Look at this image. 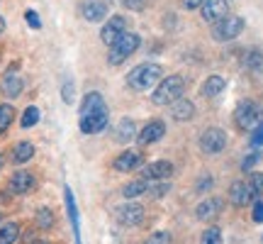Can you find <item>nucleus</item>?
<instances>
[{
    "mask_svg": "<svg viewBox=\"0 0 263 244\" xmlns=\"http://www.w3.org/2000/svg\"><path fill=\"white\" fill-rule=\"evenodd\" d=\"M110 122V110L105 105V98L98 91L85 93L83 103H81V117H78V127L83 134H98L103 132Z\"/></svg>",
    "mask_w": 263,
    "mask_h": 244,
    "instance_id": "nucleus-1",
    "label": "nucleus"
},
{
    "mask_svg": "<svg viewBox=\"0 0 263 244\" xmlns=\"http://www.w3.org/2000/svg\"><path fill=\"white\" fill-rule=\"evenodd\" d=\"M185 85H188V83H185V78H183L180 74L163 76L159 83H156L154 93H151V103L159 105V108L176 103L178 98H183V95H185Z\"/></svg>",
    "mask_w": 263,
    "mask_h": 244,
    "instance_id": "nucleus-2",
    "label": "nucleus"
},
{
    "mask_svg": "<svg viewBox=\"0 0 263 244\" xmlns=\"http://www.w3.org/2000/svg\"><path fill=\"white\" fill-rule=\"evenodd\" d=\"M163 78V68L159 64H139L127 74V85L132 91H149Z\"/></svg>",
    "mask_w": 263,
    "mask_h": 244,
    "instance_id": "nucleus-3",
    "label": "nucleus"
},
{
    "mask_svg": "<svg viewBox=\"0 0 263 244\" xmlns=\"http://www.w3.org/2000/svg\"><path fill=\"white\" fill-rule=\"evenodd\" d=\"M141 47V37L137 32H124L122 37L115 42L112 47H110V54H107V64L110 66H120L122 61H127V57H132L137 49Z\"/></svg>",
    "mask_w": 263,
    "mask_h": 244,
    "instance_id": "nucleus-4",
    "label": "nucleus"
},
{
    "mask_svg": "<svg viewBox=\"0 0 263 244\" xmlns=\"http://www.w3.org/2000/svg\"><path fill=\"white\" fill-rule=\"evenodd\" d=\"M241 29H244V18L227 15V18H222L219 22L212 25V39L215 42H232V39L241 34Z\"/></svg>",
    "mask_w": 263,
    "mask_h": 244,
    "instance_id": "nucleus-5",
    "label": "nucleus"
},
{
    "mask_svg": "<svg viewBox=\"0 0 263 244\" xmlns=\"http://www.w3.org/2000/svg\"><path fill=\"white\" fill-rule=\"evenodd\" d=\"M261 105L254 103V100H241V103L236 105V110H234V122H236V127L239 130H254L256 125L261 122Z\"/></svg>",
    "mask_w": 263,
    "mask_h": 244,
    "instance_id": "nucleus-6",
    "label": "nucleus"
},
{
    "mask_svg": "<svg viewBox=\"0 0 263 244\" xmlns=\"http://www.w3.org/2000/svg\"><path fill=\"white\" fill-rule=\"evenodd\" d=\"M22 88H25V78L20 74V64L15 61V64H10L5 68V74L0 78V93L10 98V100H15V98H20Z\"/></svg>",
    "mask_w": 263,
    "mask_h": 244,
    "instance_id": "nucleus-7",
    "label": "nucleus"
},
{
    "mask_svg": "<svg viewBox=\"0 0 263 244\" xmlns=\"http://www.w3.org/2000/svg\"><path fill=\"white\" fill-rule=\"evenodd\" d=\"M200 151L207 154V156H215L219 151H224L227 147V132L219 130V127H207L202 134H200Z\"/></svg>",
    "mask_w": 263,
    "mask_h": 244,
    "instance_id": "nucleus-8",
    "label": "nucleus"
},
{
    "mask_svg": "<svg viewBox=\"0 0 263 244\" xmlns=\"http://www.w3.org/2000/svg\"><path fill=\"white\" fill-rule=\"evenodd\" d=\"M144 217H146V210H144V205H139V203L127 200V203H122V205L115 207V220H117L120 225H124V227L141 225V222H144Z\"/></svg>",
    "mask_w": 263,
    "mask_h": 244,
    "instance_id": "nucleus-9",
    "label": "nucleus"
},
{
    "mask_svg": "<svg viewBox=\"0 0 263 244\" xmlns=\"http://www.w3.org/2000/svg\"><path fill=\"white\" fill-rule=\"evenodd\" d=\"M78 12L85 22H103L110 15V0H81Z\"/></svg>",
    "mask_w": 263,
    "mask_h": 244,
    "instance_id": "nucleus-10",
    "label": "nucleus"
},
{
    "mask_svg": "<svg viewBox=\"0 0 263 244\" xmlns=\"http://www.w3.org/2000/svg\"><path fill=\"white\" fill-rule=\"evenodd\" d=\"M124 32H127V18H124V15H112V18L105 20L103 29H100V39H103V44L112 47Z\"/></svg>",
    "mask_w": 263,
    "mask_h": 244,
    "instance_id": "nucleus-11",
    "label": "nucleus"
},
{
    "mask_svg": "<svg viewBox=\"0 0 263 244\" xmlns=\"http://www.w3.org/2000/svg\"><path fill=\"white\" fill-rule=\"evenodd\" d=\"M163 134H166V122L149 120L141 127V132H137V142H139V147H151V144H156L159 140H163Z\"/></svg>",
    "mask_w": 263,
    "mask_h": 244,
    "instance_id": "nucleus-12",
    "label": "nucleus"
},
{
    "mask_svg": "<svg viewBox=\"0 0 263 244\" xmlns=\"http://www.w3.org/2000/svg\"><path fill=\"white\" fill-rule=\"evenodd\" d=\"M37 186V179H34V173L32 171H15L8 181V188L15 193V196H29L32 190Z\"/></svg>",
    "mask_w": 263,
    "mask_h": 244,
    "instance_id": "nucleus-13",
    "label": "nucleus"
},
{
    "mask_svg": "<svg viewBox=\"0 0 263 244\" xmlns=\"http://www.w3.org/2000/svg\"><path fill=\"white\" fill-rule=\"evenodd\" d=\"M141 164H144V154H141L139 149H127V151H122V154L115 156L112 169L117 171V173H129V171L139 169Z\"/></svg>",
    "mask_w": 263,
    "mask_h": 244,
    "instance_id": "nucleus-14",
    "label": "nucleus"
},
{
    "mask_svg": "<svg viewBox=\"0 0 263 244\" xmlns=\"http://www.w3.org/2000/svg\"><path fill=\"white\" fill-rule=\"evenodd\" d=\"M171 173H173V164L168 159H159L141 166V179L144 181H168Z\"/></svg>",
    "mask_w": 263,
    "mask_h": 244,
    "instance_id": "nucleus-15",
    "label": "nucleus"
},
{
    "mask_svg": "<svg viewBox=\"0 0 263 244\" xmlns=\"http://www.w3.org/2000/svg\"><path fill=\"white\" fill-rule=\"evenodd\" d=\"M200 10H202V20L215 25V22H219L222 18L229 15V3L227 0H205Z\"/></svg>",
    "mask_w": 263,
    "mask_h": 244,
    "instance_id": "nucleus-16",
    "label": "nucleus"
},
{
    "mask_svg": "<svg viewBox=\"0 0 263 244\" xmlns=\"http://www.w3.org/2000/svg\"><path fill=\"white\" fill-rule=\"evenodd\" d=\"M64 200H66V213H68V220H71V230H73V239H76V244H83V242H81V222H78V205H76L73 190H71L68 186L64 188Z\"/></svg>",
    "mask_w": 263,
    "mask_h": 244,
    "instance_id": "nucleus-17",
    "label": "nucleus"
},
{
    "mask_svg": "<svg viewBox=\"0 0 263 244\" xmlns=\"http://www.w3.org/2000/svg\"><path fill=\"white\" fill-rule=\"evenodd\" d=\"M251 200H254V196H251V188H249L246 181H234V183L229 186V203L234 207H244V205H249Z\"/></svg>",
    "mask_w": 263,
    "mask_h": 244,
    "instance_id": "nucleus-18",
    "label": "nucleus"
},
{
    "mask_svg": "<svg viewBox=\"0 0 263 244\" xmlns=\"http://www.w3.org/2000/svg\"><path fill=\"white\" fill-rule=\"evenodd\" d=\"M171 115H173L176 122H190L195 117V103L183 95V98H178L176 103H171Z\"/></svg>",
    "mask_w": 263,
    "mask_h": 244,
    "instance_id": "nucleus-19",
    "label": "nucleus"
},
{
    "mask_svg": "<svg viewBox=\"0 0 263 244\" xmlns=\"http://www.w3.org/2000/svg\"><path fill=\"white\" fill-rule=\"evenodd\" d=\"M224 88H227V78H224V76H219V74L207 76L205 81H202V85H200V95H202V98H217V95L222 93Z\"/></svg>",
    "mask_w": 263,
    "mask_h": 244,
    "instance_id": "nucleus-20",
    "label": "nucleus"
},
{
    "mask_svg": "<svg viewBox=\"0 0 263 244\" xmlns=\"http://www.w3.org/2000/svg\"><path fill=\"white\" fill-rule=\"evenodd\" d=\"M219 210H222V200L219 198H207L195 207V217L205 222V220H212V217L219 215Z\"/></svg>",
    "mask_w": 263,
    "mask_h": 244,
    "instance_id": "nucleus-21",
    "label": "nucleus"
},
{
    "mask_svg": "<svg viewBox=\"0 0 263 244\" xmlns=\"http://www.w3.org/2000/svg\"><path fill=\"white\" fill-rule=\"evenodd\" d=\"M115 140L120 144H129L132 140H137V122L132 117H122L120 125H117V130H115Z\"/></svg>",
    "mask_w": 263,
    "mask_h": 244,
    "instance_id": "nucleus-22",
    "label": "nucleus"
},
{
    "mask_svg": "<svg viewBox=\"0 0 263 244\" xmlns=\"http://www.w3.org/2000/svg\"><path fill=\"white\" fill-rule=\"evenodd\" d=\"M34 156V144L32 142H17L15 147H12V164H25Z\"/></svg>",
    "mask_w": 263,
    "mask_h": 244,
    "instance_id": "nucleus-23",
    "label": "nucleus"
},
{
    "mask_svg": "<svg viewBox=\"0 0 263 244\" xmlns=\"http://www.w3.org/2000/svg\"><path fill=\"white\" fill-rule=\"evenodd\" d=\"M146 190H149V181L137 179V181H129L127 186H122V196L127 200H134V198H139V196H146Z\"/></svg>",
    "mask_w": 263,
    "mask_h": 244,
    "instance_id": "nucleus-24",
    "label": "nucleus"
},
{
    "mask_svg": "<svg viewBox=\"0 0 263 244\" xmlns=\"http://www.w3.org/2000/svg\"><path fill=\"white\" fill-rule=\"evenodd\" d=\"M244 66L254 74H261L263 71V51L261 49H249L244 54Z\"/></svg>",
    "mask_w": 263,
    "mask_h": 244,
    "instance_id": "nucleus-25",
    "label": "nucleus"
},
{
    "mask_svg": "<svg viewBox=\"0 0 263 244\" xmlns=\"http://www.w3.org/2000/svg\"><path fill=\"white\" fill-rule=\"evenodd\" d=\"M20 239V222L0 225V244H15Z\"/></svg>",
    "mask_w": 263,
    "mask_h": 244,
    "instance_id": "nucleus-26",
    "label": "nucleus"
},
{
    "mask_svg": "<svg viewBox=\"0 0 263 244\" xmlns=\"http://www.w3.org/2000/svg\"><path fill=\"white\" fill-rule=\"evenodd\" d=\"M15 120V108L10 103H0V134H5L8 127Z\"/></svg>",
    "mask_w": 263,
    "mask_h": 244,
    "instance_id": "nucleus-27",
    "label": "nucleus"
},
{
    "mask_svg": "<svg viewBox=\"0 0 263 244\" xmlns=\"http://www.w3.org/2000/svg\"><path fill=\"white\" fill-rule=\"evenodd\" d=\"M249 188H251V196L256 198V200H261L263 196V173H258V171H249Z\"/></svg>",
    "mask_w": 263,
    "mask_h": 244,
    "instance_id": "nucleus-28",
    "label": "nucleus"
},
{
    "mask_svg": "<svg viewBox=\"0 0 263 244\" xmlns=\"http://www.w3.org/2000/svg\"><path fill=\"white\" fill-rule=\"evenodd\" d=\"M37 122H39V108L29 105L27 110L22 113V117H20V125H22V130H29V127H34Z\"/></svg>",
    "mask_w": 263,
    "mask_h": 244,
    "instance_id": "nucleus-29",
    "label": "nucleus"
},
{
    "mask_svg": "<svg viewBox=\"0 0 263 244\" xmlns=\"http://www.w3.org/2000/svg\"><path fill=\"white\" fill-rule=\"evenodd\" d=\"M166 193H171V183H168V181H149V190H146V196L163 198Z\"/></svg>",
    "mask_w": 263,
    "mask_h": 244,
    "instance_id": "nucleus-30",
    "label": "nucleus"
},
{
    "mask_svg": "<svg viewBox=\"0 0 263 244\" xmlns=\"http://www.w3.org/2000/svg\"><path fill=\"white\" fill-rule=\"evenodd\" d=\"M37 227L39 230H51L54 227V213L49 207H39L37 210Z\"/></svg>",
    "mask_w": 263,
    "mask_h": 244,
    "instance_id": "nucleus-31",
    "label": "nucleus"
},
{
    "mask_svg": "<svg viewBox=\"0 0 263 244\" xmlns=\"http://www.w3.org/2000/svg\"><path fill=\"white\" fill-rule=\"evenodd\" d=\"M200 244H222V230L219 227H207L202 237H200Z\"/></svg>",
    "mask_w": 263,
    "mask_h": 244,
    "instance_id": "nucleus-32",
    "label": "nucleus"
},
{
    "mask_svg": "<svg viewBox=\"0 0 263 244\" xmlns=\"http://www.w3.org/2000/svg\"><path fill=\"white\" fill-rule=\"evenodd\" d=\"M173 242V237H171L168 230H159V232H151L146 239H144V244H171Z\"/></svg>",
    "mask_w": 263,
    "mask_h": 244,
    "instance_id": "nucleus-33",
    "label": "nucleus"
},
{
    "mask_svg": "<svg viewBox=\"0 0 263 244\" xmlns=\"http://www.w3.org/2000/svg\"><path fill=\"white\" fill-rule=\"evenodd\" d=\"M61 100H64L66 105H71L76 100V88H73V81H64V85H61Z\"/></svg>",
    "mask_w": 263,
    "mask_h": 244,
    "instance_id": "nucleus-34",
    "label": "nucleus"
},
{
    "mask_svg": "<svg viewBox=\"0 0 263 244\" xmlns=\"http://www.w3.org/2000/svg\"><path fill=\"white\" fill-rule=\"evenodd\" d=\"M212 183H215V181H212V176H200V181H197V186H195V193L197 196H205L207 190H210V188H212Z\"/></svg>",
    "mask_w": 263,
    "mask_h": 244,
    "instance_id": "nucleus-35",
    "label": "nucleus"
},
{
    "mask_svg": "<svg viewBox=\"0 0 263 244\" xmlns=\"http://www.w3.org/2000/svg\"><path fill=\"white\" fill-rule=\"evenodd\" d=\"M258 161H261V151H251V154H249V156L241 161V171H251L256 164H258Z\"/></svg>",
    "mask_w": 263,
    "mask_h": 244,
    "instance_id": "nucleus-36",
    "label": "nucleus"
},
{
    "mask_svg": "<svg viewBox=\"0 0 263 244\" xmlns=\"http://www.w3.org/2000/svg\"><path fill=\"white\" fill-rule=\"evenodd\" d=\"M251 147H256V149L263 147V120L258 122L254 127V132H251Z\"/></svg>",
    "mask_w": 263,
    "mask_h": 244,
    "instance_id": "nucleus-37",
    "label": "nucleus"
},
{
    "mask_svg": "<svg viewBox=\"0 0 263 244\" xmlns=\"http://www.w3.org/2000/svg\"><path fill=\"white\" fill-rule=\"evenodd\" d=\"M25 20H27V25L32 29H42V20H39V15L34 10H27V12H25Z\"/></svg>",
    "mask_w": 263,
    "mask_h": 244,
    "instance_id": "nucleus-38",
    "label": "nucleus"
},
{
    "mask_svg": "<svg viewBox=\"0 0 263 244\" xmlns=\"http://www.w3.org/2000/svg\"><path fill=\"white\" fill-rule=\"evenodd\" d=\"M127 10H134V12H139V10L146 8V0H120Z\"/></svg>",
    "mask_w": 263,
    "mask_h": 244,
    "instance_id": "nucleus-39",
    "label": "nucleus"
},
{
    "mask_svg": "<svg viewBox=\"0 0 263 244\" xmlns=\"http://www.w3.org/2000/svg\"><path fill=\"white\" fill-rule=\"evenodd\" d=\"M251 220H254V222H258V225L263 222V200H256V203H254V213H251Z\"/></svg>",
    "mask_w": 263,
    "mask_h": 244,
    "instance_id": "nucleus-40",
    "label": "nucleus"
},
{
    "mask_svg": "<svg viewBox=\"0 0 263 244\" xmlns=\"http://www.w3.org/2000/svg\"><path fill=\"white\" fill-rule=\"evenodd\" d=\"M180 3H183V8L185 10H197V8H202L205 0H180Z\"/></svg>",
    "mask_w": 263,
    "mask_h": 244,
    "instance_id": "nucleus-41",
    "label": "nucleus"
},
{
    "mask_svg": "<svg viewBox=\"0 0 263 244\" xmlns=\"http://www.w3.org/2000/svg\"><path fill=\"white\" fill-rule=\"evenodd\" d=\"M3 32H5V18L0 15V34H3Z\"/></svg>",
    "mask_w": 263,
    "mask_h": 244,
    "instance_id": "nucleus-42",
    "label": "nucleus"
},
{
    "mask_svg": "<svg viewBox=\"0 0 263 244\" xmlns=\"http://www.w3.org/2000/svg\"><path fill=\"white\" fill-rule=\"evenodd\" d=\"M29 244H49V242H44V239H34V242H29Z\"/></svg>",
    "mask_w": 263,
    "mask_h": 244,
    "instance_id": "nucleus-43",
    "label": "nucleus"
},
{
    "mask_svg": "<svg viewBox=\"0 0 263 244\" xmlns=\"http://www.w3.org/2000/svg\"><path fill=\"white\" fill-rule=\"evenodd\" d=\"M0 59H3V44H0Z\"/></svg>",
    "mask_w": 263,
    "mask_h": 244,
    "instance_id": "nucleus-44",
    "label": "nucleus"
},
{
    "mask_svg": "<svg viewBox=\"0 0 263 244\" xmlns=\"http://www.w3.org/2000/svg\"><path fill=\"white\" fill-rule=\"evenodd\" d=\"M0 169H3V156H0Z\"/></svg>",
    "mask_w": 263,
    "mask_h": 244,
    "instance_id": "nucleus-45",
    "label": "nucleus"
},
{
    "mask_svg": "<svg viewBox=\"0 0 263 244\" xmlns=\"http://www.w3.org/2000/svg\"><path fill=\"white\" fill-rule=\"evenodd\" d=\"M0 220H3V213H0Z\"/></svg>",
    "mask_w": 263,
    "mask_h": 244,
    "instance_id": "nucleus-46",
    "label": "nucleus"
},
{
    "mask_svg": "<svg viewBox=\"0 0 263 244\" xmlns=\"http://www.w3.org/2000/svg\"><path fill=\"white\" fill-rule=\"evenodd\" d=\"M261 242H263V235H261Z\"/></svg>",
    "mask_w": 263,
    "mask_h": 244,
    "instance_id": "nucleus-47",
    "label": "nucleus"
}]
</instances>
